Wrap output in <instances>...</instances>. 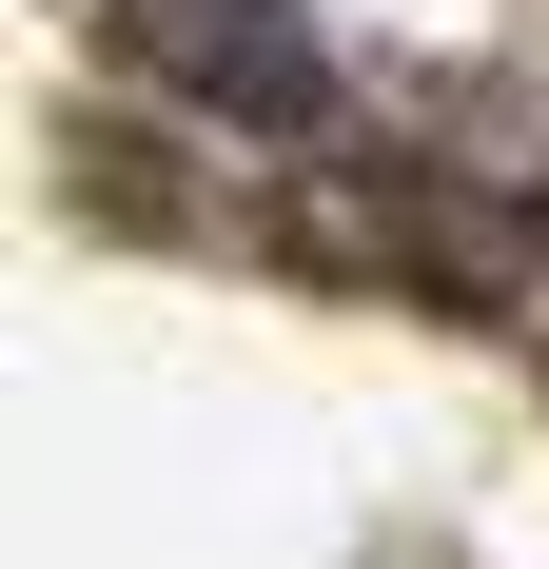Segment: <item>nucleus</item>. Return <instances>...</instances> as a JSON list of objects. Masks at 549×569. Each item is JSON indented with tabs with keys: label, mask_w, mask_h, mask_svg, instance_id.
Returning <instances> with one entry per match:
<instances>
[{
	"label": "nucleus",
	"mask_w": 549,
	"mask_h": 569,
	"mask_svg": "<svg viewBox=\"0 0 549 569\" xmlns=\"http://www.w3.org/2000/svg\"><path fill=\"white\" fill-rule=\"evenodd\" d=\"M138 59H177V79H217L236 118H315V59L274 40V0H138Z\"/></svg>",
	"instance_id": "obj_1"
}]
</instances>
